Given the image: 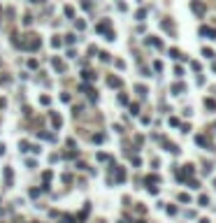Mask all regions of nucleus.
Masks as SVG:
<instances>
[{
	"label": "nucleus",
	"mask_w": 216,
	"mask_h": 223,
	"mask_svg": "<svg viewBox=\"0 0 216 223\" xmlns=\"http://www.w3.org/2000/svg\"><path fill=\"white\" fill-rule=\"evenodd\" d=\"M193 12H198V14H202V12H205V7H202L200 2H193Z\"/></svg>",
	"instance_id": "obj_1"
}]
</instances>
